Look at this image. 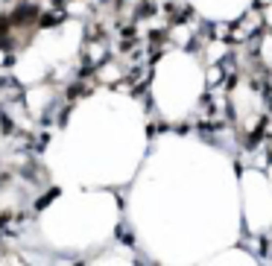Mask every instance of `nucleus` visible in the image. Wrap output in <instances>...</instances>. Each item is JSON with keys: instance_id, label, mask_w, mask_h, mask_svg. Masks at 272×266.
Returning <instances> with one entry per match:
<instances>
[{"instance_id": "obj_2", "label": "nucleus", "mask_w": 272, "mask_h": 266, "mask_svg": "<svg viewBox=\"0 0 272 266\" xmlns=\"http://www.w3.org/2000/svg\"><path fill=\"white\" fill-rule=\"evenodd\" d=\"M56 196H59V190H50V193H47V196H44V199L38 202V208H44V205H50V202H53Z\"/></svg>"}, {"instance_id": "obj_1", "label": "nucleus", "mask_w": 272, "mask_h": 266, "mask_svg": "<svg viewBox=\"0 0 272 266\" xmlns=\"http://www.w3.org/2000/svg\"><path fill=\"white\" fill-rule=\"evenodd\" d=\"M32 20H38V6H32V3H23V6H18L15 12H12V23H32Z\"/></svg>"}, {"instance_id": "obj_3", "label": "nucleus", "mask_w": 272, "mask_h": 266, "mask_svg": "<svg viewBox=\"0 0 272 266\" xmlns=\"http://www.w3.org/2000/svg\"><path fill=\"white\" fill-rule=\"evenodd\" d=\"M6 29H9V20L0 18V44H6Z\"/></svg>"}]
</instances>
